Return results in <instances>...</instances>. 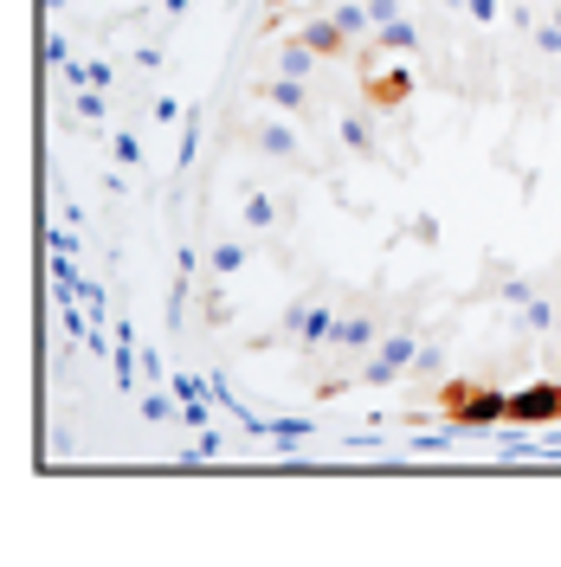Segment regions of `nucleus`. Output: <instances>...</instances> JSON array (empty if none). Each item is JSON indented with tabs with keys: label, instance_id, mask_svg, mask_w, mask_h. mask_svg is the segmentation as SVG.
I'll return each instance as SVG.
<instances>
[{
	"label": "nucleus",
	"instance_id": "nucleus-1",
	"mask_svg": "<svg viewBox=\"0 0 561 567\" xmlns=\"http://www.w3.org/2000/svg\"><path fill=\"white\" fill-rule=\"evenodd\" d=\"M503 406H510V393H497L491 381H471V374H452V381H439V420L458 425V432L503 425Z\"/></svg>",
	"mask_w": 561,
	"mask_h": 567
},
{
	"label": "nucleus",
	"instance_id": "nucleus-2",
	"mask_svg": "<svg viewBox=\"0 0 561 567\" xmlns=\"http://www.w3.org/2000/svg\"><path fill=\"white\" fill-rule=\"evenodd\" d=\"M284 336L310 354V361H316V354H329V336H336V303H329V297H297V303L284 310Z\"/></svg>",
	"mask_w": 561,
	"mask_h": 567
},
{
	"label": "nucleus",
	"instance_id": "nucleus-3",
	"mask_svg": "<svg viewBox=\"0 0 561 567\" xmlns=\"http://www.w3.org/2000/svg\"><path fill=\"white\" fill-rule=\"evenodd\" d=\"M414 354H420V336L400 322L387 342H375V354H361V374H355V388H387V381H400V374L414 368Z\"/></svg>",
	"mask_w": 561,
	"mask_h": 567
},
{
	"label": "nucleus",
	"instance_id": "nucleus-4",
	"mask_svg": "<svg viewBox=\"0 0 561 567\" xmlns=\"http://www.w3.org/2000/svg\"><path fill=\"white\" fill-rule=\"evenodd\" d=\"M407 97H414V71L400 65V59L361 71V104L375 110V116H387V110H407Z\"/></svg>",
	"mask_w": 561,
	"mask_h": 567
},
{
	"label": "nucleus",
	"instance_id": "nucleus-5",
	"mask_svg": "<svg viewBox=\"0 0 561 567\" xmlns=\"http://www.w3.org/2000/svg\"><path fill=\"white\" fill-rule=\"evenodd\" d=\"M503 425H561V381H529L510 393Z\"/></svg>",
	"mask_w": 561,
	"mask_h": 567
},
{
	"label": "nucleus",
	"instance_id": "nucleus-6",
	"mask_svg": "<svg viewBox=\"0 0 561 567\" xmlns=\"http://www.w3.org/2000/svg\"><path fill=\"white\" fill-rule=\"evenodd\" d=\"M375 336H381V310L355 303V310H343V317H336L329 349H336V354H375Z\"/></svg>",
	"mask_w": 561,
	"mask_h": 567
},
{
	"label": "nucleus",
	"instance_id": "nucleus-7",
	"mask_svg": "<svg viewBox=\"0 0 561 567\" xmlns=\"http://www.w3.org/2000/svg\"><path fill=\"white\" fill-rule=\"evenodd\" d=\"M252 97H258L265 110H284V116H310V84H304V78H290V71L258 78V84H252Z\"/></svg>",
	"mask_w": 561,
	"mask_h": 567
},
{
	"label": "nucleus",
	"instance_id": "nucleus-8",
	"mask_svg": "<svg viewBox=\"0 0 561 567\" xmlns=\"http://www.w3.org/2000/svg\"><path fill=\"white\" fill-rule=\"evenodd\" d=\"M246 136H252V148H258V155H272V162H304V142H297V130L284 123V110H278V116H258Z\"/></svg>",
	"mask_w": 561,
	"mask_h": 567
},
{
	"label": "nucleus",
	"instance_id": "nucleus-9",
	"mask_svg": "<svg viewBox=\"0 0 561 567\" xmlns=\"http://www.w3.org/2000/svg\"><path fill=\"white\" fill-rule=\"evenodd\" d=\"M297 39L310 45L316 59H355V39L343 33V27H336L329 13H323V20H310V27H297Z\"/></svg>",
	"mask_w": 561,
	"mask_h": 567
},
{
	"label": "nucleus",
	"instance_id": "nucleus-10",
	"mask_svg": "<svg viewBox=\"0 0 561 567\" xmlns=\"http://www.w3.org/2000/svg\"><path fill=\"white\" fill-rule=\"evenodd\" d=\"M368 116H375L368 104H361V110H343V142H349L361 162H381V142H375V123H368Z\"/></svg>",
	"mask_w": 561,
	"mask_h": 567
},
{
	"label": "nucleus",
	"instance_id": "nucleus-11",
	"mask_svg": "<svg viewBox=\"0 0 561 567\" xmlns=\"http://www.w3.org/2000/svg\"><path fill=\"white\" fill-rule=\"evenodd\" d=\"M246 226L252 233H278V226H290V200H272V194L252 187L246 194Z\"/></svg>",
	"mask_w": 561,
	"mask_h": 567
},
{
	"label": "nucleus",
	"instance_id": "nucleus-12",
	"mask_svg": "<svg viewBox=\"0 0 561 567\" xmlns=\"http://www.w3.org/2000/svg\"><path fill=\"white\" fill-rule=\"evenodd\" d=\"M329 20H336V27L355 39V52L375 39V13H368V0H336V7H329Z\"/></svg>",
	"mask_w": 561,
	"mask_h": 567
},
{
	"label": "nucleus",
	"instance_id": "nucleus-13",
	"mask_svg": "<svg viewBox=\"0 0 561 567\" xmlns=\"http://www.w3.org/2000/svg\"><path fill=\"white\" fill-rule=\"evenodd\" d=\"M278 71H290V78H310V65H316V52L304 45V39H284L278 45V59H272Z\"/></svg>",
	"mask_w": 561,
	"mask_h": 567
},
{
	"label": "nucleus",
	"instance_id": "nucleus-14",
	"mask_svg": "<svg viewBox=\"0 0 561 567\" xmlns=\"http://www.w3.org/2000/svg\"><path fill=\"white\" fill-rule=\"evenodd\" d=\"M239 265H246V246H213L207 251V271H213V278H233Z\"/></svg>",
	"mask_w": 561,
	"mask_h": 567
},
{
	"label": "nucleus",
	"instance_id": "nucleus-15",
	"mask_svg": "<svg viewBox=\"0 0 561 567\" xmlns=\"http://www.w3.org/2000/svg\"><path fill=\"white\" fill-rule=\"evenodd\" d=\"M529 33H536V45H542L549 59H561V27L549 20V13H536V20H529Z\"/></svg>",
	"mask_w": 561,
	"mask_h": 567
},
{
	"label": "nucleus",
	"instance_id": "nucleus-16",
	"mask_svg": "<svg viewBox=\"0 0 561 567\" xmlns=\"http://www.w3.org/2000/svg\"><path fill=\"white\" fill-rule=\"evenodd\" d=\"M439 368H446V349H432V342H426V349L414 354V368H407V374H420V381H432Z\"/></svg>",
	"mask_w": 561,
	"mask_h": 567
},
{
	"label": "nucleus",
	"instance_id": "nucleus-17",
	"mask_svg": "<svg viewBox=\"0 0 561 567\" xmlns=\"http://www.w3.org/2000/svg\"><path fill=\"white\" fill-rule=\"evenodd\" d=\"M517 322H523V329H549V322H555L549 297H529V303H523V317H517Z\"/></svg>",
	"mask_w": 561,
	"mask_h": 567
},
{
	"label": "nucleus",
	"instance_id": "nucleus-18",
	"mask_svg": "<svg viewBox=\"0 0 561 567\" xmlns=\"http://www.w3.org/2000/svg\"><path fill=\"white\" fill-rule=\"evenodd\" d=\"M465 13H471L478 27H491L497 13H503V0H465Z\"/></svg>",
	"mask_w": 561,
	"mask_h": 567
},
{
	"label": "nucleus",
	"instance_id": "nucleus-19",
	"mask_svg": "<svg viewBox=\"0 0 561 567\" xmlns=\"http://www.w3.org/2000/svg\"><path fill=\"white\" fill-rule=\"evenodd\" d=\"M78 116L98 123V116H104V97H98V91H78Z\"/></svg>",
	"mask_w": 561,
	"mask_h": 567
},
{
	"label": "nucleus",
	"instance_id": "nucleus-20",
	"mask_svg": "<svg viewBox=\"0 0 561 567\" xmlns=\"http://www.w3.org/2000/svg\"><path fill=\"white\" fill-rule=\"evenodd\" d=\"M368 13H375V27H381V20H400L407 7H400V0H368Z\"/></svg>",
	"mask_w": 561,
	"mask_h": 567
},
{
	"label": "nucleus",
	"instance_id": "nucleus-21",
	"mask_svg": "<svg viewBox=\"0 0 561 567\" xmlns=\"http://www.w3.org/2000/svg\"><path fill=\"white\" fill-rule=\"evenodd\" d=\"M549 20H555V27H561V0H549Z\"/></svg>",
	"mask_w": 561,
	"mask_h": 567
},
{
	"label": "nucleus",
	"instance_id": "nucleus-22",
	"mask_svg": "<svg viewBox=\"0 0 561 567\" xmlns=\"http://www.w3.org/2000/svg\"><path fill=\"white\" fill-rule=\"evenodd\" d=\"M446 7H465V0H446Z\"/></svg>",
	"mask_w": 561,
	"mask_h": 567
}]
</instances>
